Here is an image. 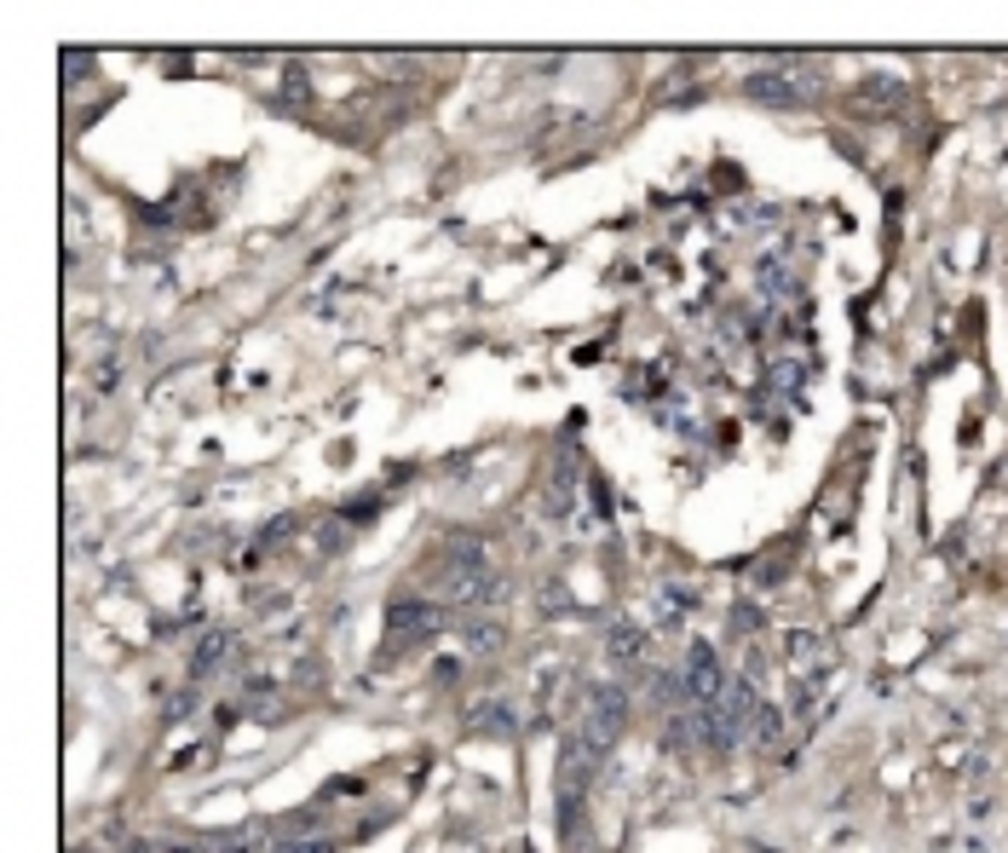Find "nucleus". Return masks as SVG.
I'll list each match as a JSON object with an SVG mask.
<instances>
[{
    "instance_id": "nucleus-1",
    "label": "nucleus",
    "mask_w": 1008,
    "mask_h": 853,
    "mask_svg": "<svg viewBox=\"0 0 1008 853\" xmlns=\"http://www.w3.org/2000/svg\"><path fill=\"white\" fill-rule=\"evenodd\" d=\"M824 87H830V75L819 64H801V58H790L784 69H749L744 75V98L772 105V110H795L806 98H819Z\"/></svg>"
},
{
    "instance_id": "nucleus-2",
    "label": "nucleus",
    "mask_w": 1008,
    "mask_h": 853,
    "mask_svg": "<svg viewBox=\"0 0 1008 853\" xmlns=\"http://www.w3.org/2000/svg\"><path fill=\"white\" fill-rule=\"evenodd\" d=\"M726 687H733V681H726L715 646H709V640H692V646H686V669H680V692H686V704H692V710H697V704H715Z\"/></svg>"
},
{
    "instance_id": "nucleus-3",
    "label": "nucleus",
    "mask_w": 1008,
    "mask_h": 853,
    "mask_svg": "<svg viewBox=\"0 0 1008 853\" xmlns=\"http://www.w3.org/2000/svg\"><path fill=\"white\" fill-rule=\"evenodd\" d=\"M622 726H628V692L622 687H594V698H588V726H583V738H588L594 756H605V749L617 744Z\"/></svg>"
},
{
    "instance_id": "nucleus-4",
    "label": "nucleus",
    "mask_w": 1008,
    "mask_h": 853,
    "mask_svg": "<svg viewBox=\"0 0 1008 853\" xmlns=\"http://www.w3.org/2000/svg\"><path fill=\"white\" fill-rule=\"evenodd\" d=\"M438 629H444V612H438V606H421V600H415V606H392V635H398V640H403V635H410V640H426V635H438Z\"/></svg>"
},
{
    "instance_id": "nucleus-5",
    "label": "nucleus",
    "mask_w": 1008,
    "mask_h": 853,
    "mask_svg": "<svg viewBox=\"0 0 1008 853\" xmlns=\"http://www.w3.org/2000/svg\"><path fill=\"white\" fill-rule=\"evenodd\" d=\"M749 738L755 744H778V738H784V715H778L772 704H761V715H755V726H749Z\"/></svg>"
},
{
    "instance_id": "nucleus-6",
    "label": "nucleus",
    "mask_w": 1008,
    "mask_h": 853,
    "mask_svg": "<svg viewBox=\"0 0 1008 853\" xmlns=\"http://www.w3.org/2000/svg\"><path fill=\"white\" fill-rule=\"evenodd\" d=\"M801 375H806L801 364H772V381L784 387V392H790V387H801Z\"/></svg>"
},
{
    "instance_id": "nucleus-7",
    "label": "nucleus",
    "mask_w": 1008,
    "mask_h": 853,
    "mask_svg": "<svg viewBox=\"0 0 1008 853\" xmlns=\"http://www.w3.org/2000/svg\"><path fill=\"white\" fill-rule=\"evenodd\" d=\"M289 853H329V847H323V842H300V847H289Z\"/></svg>"
},
{
    "instance_id": "nucleus-8",
    "label": "nucleus",
    "mask_w": 1008,
    "mask_h": 853,
    "mask_svg": "<svg viewBox=\"0 0 1008 853\" xmlns=\"http://www.w3.org/2000/svg\"><path fill=\"white\" fill-rule=\"evenodd\" d=\"M128 853H150V847H144V842H133V847H128Z\"/></svg>"
}]
</instances>
